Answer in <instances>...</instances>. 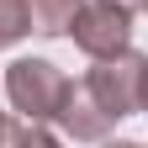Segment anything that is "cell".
<instances>
[{
	"label": "cell",
	"mask_w": 148,
	"mask_h": 148,
	"mask_svg": "<svg viewBox=\"0 0 148 148\" xmlns=\"http://www.w3.org/2000/svg\"><path fill=\"white\" fill-rule=\"evenodd\" d=\"M5 95L16 106V116L21 122H58V106L69 95V74L48 58H16L5 69Z\"/></svg>",
	"instance_id": "1"
},
{
	"label": "cell",
	"mask_w": 148,
	"mask_h": 148,
	"mask_svg": "<svg viewBox=\"0 0 148 148\" xmlns=\"http://www.w3.org/2000/svg\"><path fill=\"white\" fill-rule=\"evenodd\" d=\"M143 58L148 53H116V58H90V74H85V90L95 95V106L106 111L111 122L132 116L138 111V95H143Z\"/></svg>",
	"instance_id": "2"
},
{
	"label": "cell",
	"mask_w": 148,
	"mask_h": 148,
	"mask_svg": "<svg viewBox=\"0 0 148 148\" xmlns=\"http://www.w3.org/2000/svg\"><path fill=\"white\" fill-rule=\"evenodd\" d=\"M69 37L79 42L85 58H116L132 48V11L111 5V0H90V5H79Z\"/></svg>",
	"instance_id": "3"
},
{
	"label": "cell",
	"mask_w": 148,
	"mask_h": 148,
	"mask_svg": "<svg viewBox=\"0 0 148 148\" xmlns=\"http://www.w3.org/2000/svg\"><path fill=\"white\" fill-rule=\"evenodd\" d=\"M58 127H64L74 143H106L111 116L95 106V95L85 90V79H79V85H69V95H64V106H58Z\"/></svg>",
	"instance_id": "4"
},
{
	"label": "cell",
	"mask_w": 148,
	"mask_h": 148,
	"mask_svg": "<svg viewBox=\"0 0 148 148\" xmlns=\"http://www.w3.org/2000/svg\"><path fill=\"white\" fill-rule=\"evenodd\" d=\"M85 0H27V16H32V32L42 37H64L74 27V16H79Z\"/></svg>",
	"instance_id": "5"
},
{
	"label": "cell",
	"mask_w": 148,
	"mask_h": 148,
	"mask_svg": "<svg viewBox=\"0 0 148 148\" xmlns=\"http://www.w3.org/2000/svg\"><path fill=\"white\" fill-rule=\"evenodd\" d=\"M27 32H32L27 0H0V48H16Z\"/></svg>",
	"instance_id": "6"
},
{
	"label": "cell",
	"mask_w": 148,
	"mask_h": 148,
	"mask_svg": "<svg viewBox=\"0 0 148 148\" xmlns=\"http://www.w3.org/2000/svg\"><path fill=\"white\" fill-rule=\"evenodd\" d=\"M11 127H16V122L5 116V111H0V148H11Z\"/></svg>",
	"instance_id": "7"
},
{
	"label": "cell",
	"mask_w": 148,
	"mask_h": 148,
	"mask_svg": "<svg viewBox=\"0 0 148 148\" xmlns=\"http://www.w3.org/2000/svg\"><path fill=\"white\" fill-rule=\"evenodd\" d=\"M138 111L148 116V58H143V95H138Z\"/></svg>",
	"instance_id": "8"
},
{
	"label": "cell",
	"mask_w": 148,
	"mask_h": 148,
	"mask_svg": "<svg viewBox=\"0 0 148 148\" xmlns=\"http://www.w3.org/2000/svg\"><path fill=\"white\" fill-rule=\"evenodd\" d=\"M111 5H122V11H148V0H111Z\"/></svg>",
	"instance_id": "9"
},
{
	"label": "cell",
	"mask_w": 148,
	"mask_h": 148,
	"mask_svg": "<svg viewBox=\"0 0 148 148\" xmlns=\"http://www.w3.org/2000/svg\"><path fill=\"white\" fill-rule=\"evenodd\" d=\"M101 148H143V143H127V138H122V143H101Z\"/></svg>",
	"instance_id": "10"
}]
</instances>
